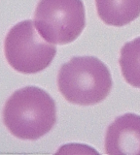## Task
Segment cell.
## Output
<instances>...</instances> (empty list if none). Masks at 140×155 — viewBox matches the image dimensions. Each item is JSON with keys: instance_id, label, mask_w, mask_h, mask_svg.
Instances as JSON below:
<instances>
[{"instance_id": "cell-2", "label": "cell", "mask_w": 140, "mask_h": 155, "mask_svg": "<svg viewBox=\"0 0 140 155\" xmlns=\"http://www.w3.org/2000/svg\"><path fill=\"white\" fill-rule=\"evenodd\" d=\"M113 85L111 73L94 56H74L57 75V87L69 103L91 106L106 99Z\"/></svg>"}, {"instance_id": "cell-5", "label": "cell", "mask_w": 140, "mask_h": 155, "mask_svg": "<svg viewBox=\"0 0 140 155\" xmlns=\"http://www.w3.org/2000/svg\"><path fill=\"white\" fill-rule=\"evenodd\" d=\"M104 147L110 155L140 154V115L125 114L116 118L106 131Z\"/></svg>"}, {"instance_id": "cell-4", "label": "cell", "mask_w": 140, "mask_h": 155, "mask_svg": "<svg viewBox=\"0 0 140 155\" xmlns=\"http://www.w3.org/2000/svg\"><path fill=\"white\" fill-rule=\"evenodd\" d=\"M34 24L41 36L55 45H66L78 38L86 26L82 0H40Z\"/></svg>"}, {"instance_id": "cell-3", "label": "cell", "mask_w": 140, "mask_h": 155, "mask_svg": "<svg viewBox=\"0 0 140 155\" xmlns=\"http://www.w3.org/2000/svg\"><path fill=\"white\" fill-rule=\"evenodd\" d=\"M4 53L13 69L22 74H36L49 66L56 47L45 40L35 29L34 21L26 19L13 26L5 37Z\"/></svg>"}, {"instance_id": "cell-1", "label": "cell", "mask_w": 140, "mask_h": 155, "mask_svg": "<svg viewBox=\"0 0 140 155\" xmlns=\"http://www.w3.org/2000/svg\"><path fill=\"white\" fill-rule=\"evenodd\" d=\"M3 122L16 138L38 140L49 133L56 122V102L44 89L26 86L6 101Z\"/></svg>"}, {"instance_id": "cell-6", "label": "cell", "mask_w": 140, "mask_h": 155, "mask_svg": "<svg viewBox=\"0 0 140 155\" xmlns=\"http://www.w3.org/2000/svg\"><path fill=\"white\" fill-rule=\"evenodd\" d=\"M95 6L107 25L124 26L140 16V0H95Z\"/></svg>"}, {"instance_id": "cell-7", "label": "cell", "mask_w": 140, "mask_h": 155, "mask_svg": "<svg viewBox=\"0 0 140 155\" xmlns=\"http://www.w3.org/2000/svg\"><path fill=\"white\" fill-rule=\"evenodd\" d=\"M119 64L125 81L131 86L140 88V37L122 47Z\"/></svg>"}]
</instances>
